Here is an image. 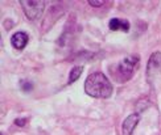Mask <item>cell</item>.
<instances>
[{
    "label": "cell",
    "instance_id": "obj_1",
    "mask_svg": "<svg viewBox=\"0 0 161 135\" xmlns=\"http://www.w3.org/2000/svg\"><path fill=\"white\" fill-rule=\"evenodd\" d=\"M85 92L94 98H108L112 94V84L104 73L94 72L86 79Z\"/></svg>",
    "mask_w": 161,
    "mask_h": 135
},
{
    "label": "cell",
    "instance_id": "obj_2",
    "mask_svg": "<svg viewBox=\"0 0 161 135\" xmlns=\"http://www.w3.org/2000/svg\"><path fill=\"white\" fill-rule=\"evenodd\" d=\"M139 64H140V58L137 55L125 57L118 63L115 70H111L112 75L118 83H125L135 75L136 70L139 68Z\"/></svg>",
    "mask_w": 161,
    "mask_h": 135
},
{
    "label": "cell",
    "instance_id": "obj_3",
    "mask_svg": "<svg viewBox=\"0 0 161 135\" xmlns=\"http://www.w3.org/2000/svg\"><path fill=\"white\" fill-rule=\"evenodd\" d=\"M20 4H21L25 12V16L31 21H35V20L41 17L45 9V2H42V0H21Z\"/></svg>",
    "mask_w": 161,
    "mask_h": 135
},
{
    "label": "cell",
    "instance_id": "obj_4",
    "mask_svg": "<svg viewBox=\"0 0 161 135\" xmlns=\"http://www.w3.org/2000/svg\"><path fill=\"white\" fill-rule=\"evenodd\" d=\"M158 73H161V52L156 51L151 55L148 63H147V76H148V80L157 76Z\"/></svg>",
    "mask_w": 161,
    "mask_h": 135
},
{
    "label": "cell",
    "instance_id": "obj_5",
    "mask_svg": "<svg viewBox=\"0 0 161 135\" xmlns=\"http://www.w3.org/2000/svg\"><path fill=\"white\" fill-rule=\"evenodd\" d=\"M140 122V116L139 114H131V116H128L124 122H123V126H122V132L123 135H132L133 130L136 129L137 123Z\"/></svg>",
    "mask_w": 161,
    "mask_h": 135
},
{
    "label": "cell",
    "instance_id": "obj_6",
    "mask_svg": "<svg viewBox=\"0 0 161 135\" xmlns=\"http://www.w3.org/2000/svg\"><path fill=\"white\" fill-rule=\"evenodd\" d=\"M28 41H29V37H28V34H26L25 32H17L11 38L12 46L15 47V49H17V50H23L24 47L26 46V43H28Z\"/></svg>",
    "mask_w": 161,
    "mask_h": 135
},
{
    "label": "cell",
    "instance_id": "obj_7",
    "mask_svg": "<svg viewBox=\"0 0 161 135\" xmlns=\"http://www.w3.org/2000/svg\"><path fill=\"white\" fill-rule=\"evenodd\" d=\"M110 29L111 30H122V32H128L130 30V22L123 18H111L110 20Z\"/></svg>",
    "mask_w": 161,
    "mask_h": 135
},
{
    "label": "cell",
    "instance_id": "obj_8",
    "mask_svg": "<svg viewBox=\"0 0 161 135\" xmlns=\"http://www.w3.org/2000/svg\"><path fill=\"white\" fill-rule=\"evenodd\" d=\"M82 71H83V67H82V66H75V67H73L71 71H70L69 82H68V83L71 84V83H74L75 80H78L79 76H80V73H82Z\"/></svg>",
    "mask_w": 161,
    "mask_h": 135
},
{
    "label": "cell",
    "instance_id": "obj_9",
    "mask_svg": "<svg viewBox=\"0 0 161 135\" xmlns=\"http://www.w3.org/2000/svg\"><path fill=\"white\" fill-rule=\"evenodd\" d=\"M20 84H21V89L25 91V92H29V91L33 88V84H32L31 82H28V80H23V82L20 83Z\"/></svg>",
    "mask_w": 161,
    "mask_h": 135
},
{
    "label": "cell",
    "instance_id": "obj_10",
    "mask_svg": "<svg viewBox=\"0 0 161 135\" xmlns=\"http://www.w3.org/2000/svg\"><path fill=\"white\" fill-rule=\"evenodd\" d=\"M89 4L92 7H100L102 4H104L103 0H99V2H94V0H89Z\"/></svg>",
    "mask_w": 161,
    "mask_h": 135
},
{
    "label": "cell",
    "instance_id": "obj_11",
    "mask_svg": "<svg viewBox=\"0 0 161 135\" xmlns=\"http://www.w3.org/2000/svg\"><path fill=\"white\" fill-rule=\"evenodd\" d=\"M16 125L17 126H24L25 125V121L24 119L21 121V118H19V119H16Z\"/></svg>",
    "mask_w": 161,
    "mask_h": 135
}]
</instances>
